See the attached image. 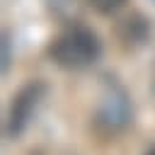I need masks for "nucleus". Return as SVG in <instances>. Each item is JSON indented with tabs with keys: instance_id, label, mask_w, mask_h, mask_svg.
<instances>
[{
	"instance_id": "nucleus-1",
	"label": "nucleus",
	"mask_w": 155,
	"mask_h": 155,
	"mask_svg": "<svg viewBox=\"0 0 155 155\" xmlns=\"http://www.w3.org/2000/svg\"><path fill=\"white\" fill-rule=\"evenodd\" d=\"M48 56L63 70H85L102 58V41L90 27L73 24L51 39Z\"/></svg>"
},
{
	"instance_id": "nucleus-2",
	"label": "nucleus",
	"mask_w": 155,
	"mask_h": 155,
	"mask_svg": "<svg viewBox=\"0 0 155 155\" xmlns=\"http://www.w3.org/2000/svg\"><path fill=\"white\" fill-rule=\"evenodd\" d=\"M44 94H46V85L41 80H31L24 87H19V92L12 97V104L7 111V124H5V131L10 138H17L27 131V126L34 119Z\"/></svg>"
},
{
	"instance_id": "nucleus-3",
	"label": "nucleus",
	"mask_w": 155,
	"mask_h": 155,
	"mask_svg": "<svg viewBox=\"0 0 155 155\" xmlns=\"http://www.w3.org/2000/svg\"><path fill=\"white\" fill-rule=\"evenodd\" d=\"M97 119H99V124H104L111 131L124 128L128 124V119H131V104H128L126 92L116 82H109L107 85V90L102 94V102H99Z\"/></svg>"
},
{
	"instance_id": "nucleus-4",
	"label": "nucleus",
	"mask_w": 155,
	"mask_h": 155,
	"mask_svg": "<svg viewBox=\"0 0 155 155\" xmlns=\"http://www.w3.org/2000/svg\"><path fill=\"white\" fill-rule=\"evenodd\" d=\"M119 34L126 44H143L148 36V24L140 15H131L126 19H121L119 24Z\"/></svg>"
},
{
	"instance_id": "nucleus-5",
	"label": "nucleus",
	"mask_w": 155,
	"mask_h": 155,
	"mask_svg": "<svg viewBox=\"0 0 155 155\" xmlns=\"http://www.w3.org/2000/svg\"><path fill=\"white\" fill-rule=\"evenodd\" d=\"M99 15H114L116 10H121L124 7V2L126 0H87Z\"/></svg>"
},
{
	"instance_id": "nucleus-6",
	"label": "nucleus",
	"mask_w": 155,
	"mask_h": 155,
	"mask_svg": "<svg viewBox=\"0 0 155 155\" xmlns=\"http://www.w3.org/2000/svg\"><path fill=\"white\" fill-rule=\"evenodd\" d=\"M7 65H10V36L5 34V39H2V73H7Z\"/></svg>"
},
{
	"instance_id": "nucleus-7",
	"label": "nucleus",
	"mask_w": 155,
	"mask_h": 155,
	"mask_svg": "<svg viewBox=\"0 0 155 155\" xmlns=\"http://www.w3.org/2000/svg\"><path fill=\"white\" fill-rule=\"evenodd\" d=\"M145 155H155V148H150V150H148V153H145Z\"/></svg>"
}]
</instances>
